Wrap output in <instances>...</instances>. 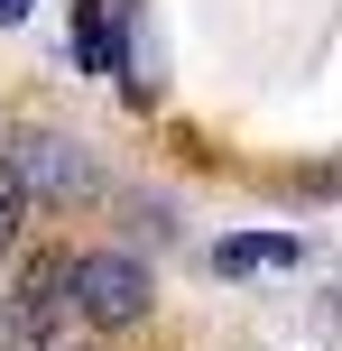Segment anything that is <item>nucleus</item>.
<instances>
[{"label": "nucleus", "mask_w": 342, "mask_h": 351, "mask_svg": "<svg viewBox=\"0 0 342 351\" xmlns=\"http://www.w3.org/2000/svg\"><path fill=\"white\" fill-rule=\"evenodd\" d=\"M19 222H28V176H19L10 158H0V259H10V241H19Z\"/></svg>", "instance_id": "423d86ee"}, {"label": "nucleus", "mask_w": 342, "mask_h": 351, "mask_svg": "<svg viewBox=\"0 0 342 351\" xmlns=\"http://www.w3.org/2000/svg\"><path fill=\"white\" fill-rule=\"evenodd\" d=\"M74 315L102 324V333H130L148 315V268L121 259V250H84L74 259Z\"/></svg>", "instance_id": "f03ea898"}, {"label": "nucleus", "mask_w": 342, "mask_h": 351, "mask_svg": "<svg viewBox=\"0 0 342 351\" xmlns=\"http://www.w3.org/2000/svg\"><path fill=\"white\" fill-rule=\"evenodd\" d=\"M10 167L28 176V194H37V185H47V194H74V185H84V167L65 158V139H28V148H19Z\"/></svg>", "instance_id": "39448f33"}, {"label": "nucleus", "mask_w": 342, "mask_h": 351, "mask_svg": "<svg viewBox=\"0 0 342 351\" xmlns=\"http://www.w3.org/2000/svg\"><path fill=\"white\" fill-rule=\"evenodd\" d=\"M213 268H222V278H250V268H296V241H287V231H250V241H222Z\"/></svg>", "instance_id": "20e7f679"}, {"label": "nucleus", "mask_w": 342, "mask_h": 351, "mask_svg": "<svg viewBox=\"0 0 342 351\" xmlns=\"http://www.w3.org/2000/svg\"><path fill=\"white\" fill-rule=\"evenodd\" d=\"M130 19H139V0H84V10H74V56H84L93 74H111L130 56Z\"/></svg>", "instance_id": "7ed1b4c3"}, {"label": "nucleus", "mask_w": 342, "mask_h": 351, "mask_svg": "<svg viewBox=\"0 0 342 351\" xmlns=\"http://www.w3.org/2000/svg\"><path fill=\"white\" fill-rule=\"evenodd\" d=\"M65 315H74V250H37L19 296L0 305V351H56Z\"/></svg>", "instance_id": "f257e3e1"}, {"label": "nucleus", "mask_w": 342, "mask_h": 351, "mask_svg": "<svg viewBox=\"0 0 342 351\" xmlns=\"http://www.w3.org/2000/svg\"><path fill=\"white\" fill-rule=\"evenodd\" d=\"M37 10V0H0V28H19V19H28Z\"/></svg>", "instance_id": "0eeeda50"}]
</instances>
